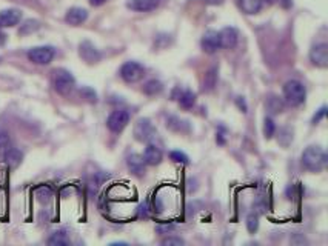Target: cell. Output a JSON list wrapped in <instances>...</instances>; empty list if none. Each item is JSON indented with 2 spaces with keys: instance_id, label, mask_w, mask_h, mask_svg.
Masks as SVG:
<instances>
[{
  "instance_id": "18",
  "label": "cell",
  "mask_w": 328,
  "mask_h": 246,
  "mask_svg": "<svg viewBox=\"0 0 328 246\" xmlns=\"http://www.w3.org/2000/svg\"><path fill=\"white\" fill-rule=\"evenodd\" d=\"M237 6L248 16L258 14L262 9V0H237Z\"/></svg>"
},
{
  "instance_id": "31",
  "label": "cell",
  "mask_w": 328,
  "mask_h": 246,
  "mask_svg": "<svg viewBox=\"0 0 328 246\" xmlns=\"http://www.w3.org/2000/svg\"><path fill=\"white\" fill-rule=\"evenodd\" d=\"M173 229H174V224H171V223L159 224V226L156 228V231H157L159 234H166V232H170V231H173Z\"/></svg>"
},
{
  "instance_id": "13",
  "label": "cell",
  "mask_w": 328,
  "mask_h": 246,
  "mask_svg": "<svg viewBox=\"0 0 328 246\" xmlns=\"http://www.w3.org/2000/svg\"><path fill=\"white\" fill-rule=\"evenodd\" d=\"M88 19V11L83 8H79V6H74V8H70L68 13L65 16V22L72 25V26H79L82 25L85 20Z\"/></svg>"
},
{
  "instance_id": "19",
  "label": "cell",
  "mask_w": 328,
  "mask_h": 246,
  "mask_svg": "<svg viewBox=\"0 0 328 246\" xmlns=\"http://www.w3.org/2000/svg\"><path fill=\"white\" fill-rule=\"evenodd\" d=\"M22 158H23V154L20 153V149L13 148V146H9V149H8L6 154H5V157H3L5 163H6L9 168H17V166L20 165V162H22Z\"/></svg>"
},
{
  "instance_id": "15",
  "label": "cell",
  "mask_w": 328,
  "mask_h": 246,
  "mask_svg": "<svg viewBox=\"0 0 328 246\" xmlns=\"http://www.w3.org/2000/svg\"><path fill=\"white\" fill-rule=\"evenodd\" d=\"M161 3V0H128L126 2V8L133 9V11H139V13H146V11H153Z\"/></svg>"
},
{
  "instance_id": "38",
  "label": "cell",
  "mask_w": 328,
  "mask_h": 246,
  "mask_svg": "<svg viewBox=\"0 0 328 246\" xmlns=\"http://www.w3.org/2000/svg\"><path fill=\"white\" fill-rule=\"evenodd\" d=\"M3 42H5V34H2V33H0V45H2Z\"/></svg>"
},
{
  "instance_id": "36",
  "label": "cell",
  "mask_w": 328,
  "mask_h": 246,
  "mask_svg": "<svg viewBox=\"0 0 328 246\" xmlns=\"http://www.w3.org/2000/svg\"><path fill=\"white\" fill-rule=\"evenodd\" d=\"M224 0H205V3H208V5H220Z\"/></svg>"
},
{
  "instance_id": "9",
  "label": "cell",
  "mask_w": 328,
  "mask_h": 246,
  "mask_svg": "<svg viewBox=\"0 0 328 246\" xmlns=\"http://www.w3.org/2000/svg\"><path fill=\"white\" fill-rule=\"evenodd\" d=\"M22 20V11L17 8H8L0 11V29L16 26Z\"/></svg>"
},
{
  "instance_id": "32",
  "label": "cell",
  "mask_w": 328,
  "mask_h": 246,
  "mask_svg": "<svg viewBox=\"0 0 328 246\" xmlns=\"http://www.w3.org/2000/svg\"><path fill=\"white\" fill-rule=\"evenodd\" d=\"M325 114H327V106H322V108L317 111V114H314V117H313V123L316 125V123H319L324 117H325Z\"/></svg>"
},
{
  "instance_id": "29",
  "label": "cell",
  "mask_w": 328,
  "mask_h": 246,
  "mask_svg": "<svg viewBox=\"0 0 328 246\" xmlns=\"http://www.w3.org/2000/svg\"><path fill=\"white\" fill-rule=\"evenodd\" d=\"M247 228L250 232H256L259 228V216L258 214H250L247 219Z\"/></svg>"
},
{
  "instance_id": "14",
  "label": "cell",
  "mask_w": 328,
  "mask_h": 246,
  "mask_svg": "<svg viewBox=\"0 0 328 246\" xmlns=\"http://www.w3.org/2000/svg\"><path fill=\"white\" fill-rule=\"evenodd\" d=\"M126 166L131 171V173L137 177H142L145 174V160L141 154H130L126 157Z\"/></svg>"
},
{
  "instance_id": "6",
  "label": "cell",
  "mask_w": 328,
  "mask_h": 246,
  "mask_svg": "<svg viewBox=\"0 0 328 246\" xmlns=\"http://www.w3.org/2000/svg\"><path fill=\"white\" fill-rule=\"evenodd\" d=\"M130 123V112L125 110H116L110 114L107 119V126L108 130L113 133H122L126 125Z\"/></svg>"
},
{
  "instance_id": "37",
  "label": "cell",
  "mask_w": 328,
  "mask_h": 246,
  "mask_svg": "<svg viewBox=\"0 0 328 246\" xmlns=\"http://www.w3.org/2000/svg\"><path fill=\"white\" fill-rule=\"evenodd\" d=\"M279 2L282 3L283 8H288V6L291 5V0H279Z\"/></svg>"
},
{
  "instance_id": "27",
  "label": "cell",
  "mask_w": 328,
  "mask_h": 246,
  "mask_svg": "<svg viewBox=\"0 0 328 246\" xmlns=\"http://www.w3.org/2000/svg\"><path fill=\"white\" fill-rule=\"evenodd\" d=\"M274 133H276V125H274L273 119L265 117V120H263V135L267 138H271L274 135Z\"/></svg>"
},
{
  "instance_id": "17",
  "label": "cell",
  "mask_w": 328,
  "mask_h": 246,
  "mask_svg": "<svg viewBox=\"0 0 328 246\" xmlns=\"http://www.w3.org/2000/svg\"><path fill=\"white\" fill-rule=\"evenodd\" d=\"M166 128L174 133H188L189 123L187 120L179 119L176 115H170V117H166Z\"/></svg>"
},
{
  "instance_id": "10",
  "label": "cell",
  "mask_w": 328,
  "mask_h": 246,
  "mask_svg": "<svg viewBox=\"0 0 328 246\" xmlns=\"http://www.w3.org/2000/svg\"><path fill=\"white\" fill-rule=\"evenodd\" d=\"M200 46L208 54H213L220 48V40H219V33L217 31L210 29L202 36V40H200Z\"/></svg>"
},
{
  "instance_id": "22",
  "label": "cell",
  "mask_w": 328,
  "mask_h": 246,
  "mask_svg": "<svg viewBox=\"0 0 328 246\" xmlns=\"http://www.w3.org/2000/svg\"><path fill=\"white\" fill-rule=\"evenodd\" d=\"M48 245H52V246H67V245H70V239H68V235H67L65 231H56L48 239Z\"/></svg>"
},
{
  "instance_id": "35",
  "label": "cell",
  "mask_w": 328,
  "mask_h": 246,
  "mask_svg": "<svg viewBox=\"0 0 328 246\" xmlns=\"http://www.w3.org/2000/svg\"><path fill=\"white\" fill-rule=\"evenodd\" d=\"M108 0H90V5L91 6H102L103 3H107Z\"/></svg>"
},
{
  "instance_id": "21",
  "label": "cell",
  "mask_w": 328,
  "mask_h": 246,
  "mask_svg": "<svg viewBox=\"0 0 328 246\" xmlns=\"http://www.w3.org/2000/svg\"><path fill=\"white\" fill-rule=\"evenodd\" d=\"M194 103H196V94L193 91H184L179 95V105H181L184 110L193 108Z\"/></svg>"
},
{
  "instance_id": "5",
  "label": "cell",
  "mask_w": 328,
  "mask_h": 246,
  "mask_svg": "<svg viewBox=\"0 0 328 246\" xmlns=\"http://www.w3.org/2000/svg\"><path fill=\"white\" fill-rule=\"evenodd\" d=\"M54 56L56 51L52 46H36L28 51V59L36 65H48Z\"/></svg>"
},
{
  "instance_id": "33",
  "label": "cell",
  "mask_w": 328,
  "mask_h": 246,
  "mask_svg": "<svg viewBox=\"0 0 328 246\" xmlns=\"http://www.w3.org/2000/svg\"><path fill=\"white\" fill-rule=\"evenodd\" d=\"M82 94L85 95V97H87L90 102H96V97H97V95H96V92H94L91 88H83V89H82Z\"/></svg>"
},
{
  "instance_id": "39",
  "label": "cell",
  "mask_w": 328,
  "mask_h": 246,
  "mask_svg": "<svg viewBox=\"0 0 328 246\" xmlns=\"http://www.w3.org/2000/svg\"><path fill=\"white\" fill-rule=\"evenodd\" d=\"M267 2H268L270 5H273V3H278V2H279V0H267Z\"/></svg>"
},
{
  "instance_id": "16",
  "label": "cell",
  "mask_w": 328,
  "mask_h": 246,
  "mask_svg": "<svg viewBox=\"0 0 328 246\" xmlns=\"http://www.w3.org/2000/svg\"><path fill=\"white\" fill-rule=\"evenodd\" d=\"M142 157H143L146 165L156 166V165H159V163L162 162V151H161V148H159V146L150 143V145H146Z\"/></svg>"
},
{
  "instance_id": "7",
  "label": "cell",
  "mask_w": 328,
  "mask_h": 246,
  "mask_svg": "<svg viewBox=\"0 0 328 246\" xmlns=\"http://www.w3.org/2000/svg\"><path fill=\"white\" fill-rule=\"evenodd\" d=\"M156 135V130L150 119H139L134 125V137L137 142H150L151 138Z\"/></svg>"
},
{
  "instance_id": "34",
  "label": "cell",
  "mask_w": 328,
  "mask_h": 246,
  "mask_svg": "<svg viewBox=\"0 0 328 246\" xmlns=\"http://www.w3.org/2000/svg\"><path fill=\"white\" fill-rule=\"evenodd\" d=\"M236 103H237V106H239V108L242 110V112H247V105H245V100H243L242 97H237Z\"/></svg>"
},
{
  "instance_id": "11",
  "label": "cell",
  "mask_w": 328,
  "mask_h": 246,
  "mask_svg": "<svg viewBox=\"0 0 328 246\" xmlns=\"http://www.w3.org/2000/svg\"><path fill=\"white\" fill-rule=\"evenodd\" d=\"M219 40H220V48H227L231 49L237 45L239 40V33L236 28L233 26H227L219 33Z\"/></svg>"
},
{
  "instance_id": "20",
  "label": "cell",
  "mask_w": 328,
  "mask_h": 246,
  "mask_svg": "<svg viewBox=\"0 0 328 246\" xmlns=\"http://www.w3.org/2000/svg\"><path fill=\"white\" fill-rule=\"evenodd\" d=\"M162 89H164V85H162V82H159V80H156V79L148 80V82L143 85V88H142V91H143L146 95H156V94H161V92H162Z\"/></svg>"
},
{
  "instance_id": "23",
  "label": "cell",
  "mask_w": 328,
  "mask_h": 246,
  "mask_svg": "<svg viewBox=\"0 0 328 246\" xmlns=\"http://www.w3.org/2000/svg\"><path fill=\"white\" fill-rule=\"evenodd\" d=\"M267 108L271 114H279L283 110V102L279 97H276V95H271L267 100Z\"/></svg>"
},
{
  "instance_id": "26",
  "label": "cell",
  "mask_w": 328,
  "mask_h": 246,
  "mask_svg": "<svg viewBox=\"0 0 328 246\" xmlns=\"http://www.w3.org/2000/svg\"><path fill=\"white\" fill-rule=\"evenodd\" d=\"M39 22L37 20H26V22L22 25V28L19 29V34H29V33H34V31L39 29Z\"/></svg>"
},
{
  "instance_id": "4",
  "label": "cell",
  "mask_w": 328,
  "mask_h": 246,
  "mask_svg": "<svg viewBox=\"0 0 328 246\" xmlns=\"http://www.w3.org/2000/svg\"><path fill=\"white\" fill-rule=\"evenodd\" d=\"M145 74V68L143 65L137 62H125L120 67V77L126 82V83H136L139 82Z\"/></svg>"
},
{
  "instance_id": "12",
  "label": "cell",
  "mask_w": 328,
  "mask_h": 246,
  "mask_svg": "<svg viewBox=\"0 0 328 246\" xmlns=\"http://www.w3.org/2000/svg\"><path fill=\"white\" fill-rule=\"evenodd\" d=\"M79 56L85 60L87 63H97L100 60V52L97 51V48L94 46L91 42L85 40L82 42L80 46H79Z\"/></svg>"
},
{
  "instance_id": "25",
  "label": "cell",
  "mask_w": 328,
  "mask_h": 246,
  "mask_svg": "<svg viewBox=\"0 0 328 246\" xmlns=\"http://www.w3.org/2000/svg\"><path fill=\"white\" fill-rule=\"evenodd\" d=\"M216 85V69H211L205 74L204 79V89L205 91H211Z\"/></svg>"
},
{
  "instance_id": "24",
  "label": "cell",
  "mask_w": 328,
  "mask_h": 246,
  "mask_svg": "<svg viewBox=\"0 0 328 246\" xmlns=\"http://www.w3.org/2000/svg\"><path fill=\"white\" fill-rule=\"evenodd\" d=\"M9 146H11V142H9L8 133H0V160H3Z\"/></svg>"
},
{
  "instance_id": "30",
  "label": "cell",
  "mask_w": 328,
  "mask_h": 246,
  "mask_svg": "<svg viewBox=\"0 0 328 246\" xmlns=\"http://www.w3.org/2000/svg\"><path fill=\"white\" fill-rule=\"evenodd\" d=\"M185 242L182 239H179V237H168V239L162 240V245H165V246H181Z\"/></svg>"
},
{
  "instance_id": "3",
  "label": "cell",
  "mask_w": 328,
  "mask_h": 246,
  "mask_svg": "<svg viewBox=\"0 0 328 246\" xmlns=\"http://www.w3.org/2000/svg\"><path fill=\"white\" fill-rule=\"evenodd\" d=\"M52 85H54V89L59 94H68L72 91L76 80H74L72 74L67 69H56L54 76H52Z\"/></svg>"
},
{
  "instance_id": "1",
  "label": "cell",
  "mask_w": 328,
  "mask_h": 246,
  "mask_svg": "<svg viewBox=\"0 0 328 246\" xmlns=\"http://www.w3.org/2000/svg\"><path fill=\"white\" fill-rule=\"evenodd\" d=\"M327 154L321 146H308L302 154V166L310 173H321L327 166Z\"/></svg>"
},
{
  "instance_id": "8",
  "label": "cell",
  "mask_w": 328,
  "mask_h": 246,
  "mask_svg": "<svg viewBox=\"0 0 328 246\" xmlns=\"http://www.w3.org/2000/svg\"><path fill=\"white\" fill-rule=\"evenodd\" d=\"M310 60L314 67L327 68L328 65V46L327 44H317L310 51Z\"/></svg>"
},
{
  "instance_id": "28",
  "label": "cell",
  "mask_w": 328,
  "mask_h": 246,
  "mask_svg": "<svg viewBox=\"0 0 328 246\" xmlns=\"http://www.w3.org/2000/svg\"><path fill=\"white\" fill-rule=\"evenodd\" d=\"M170 158L174 160L176 163H182V165H188L189 163V158L185 153L182 151H171L170 153Z\"/></svg>"
},
{
  "instance_id": "2",
  "label": "cell",
  "mask_w": 328,
  "mask_h": 246,
  "mask_svg": "<svg viewBox=\"0 0 328 246\" xmlns=\"http://www.w3.org/2000/svg\"><path fill=\"white\" fill-rule=\"evenodd\" d=\"M306 91L299 80H288L283 85V99L290 106H299L305 102Z\"/></svg>"
}]
</instances>
